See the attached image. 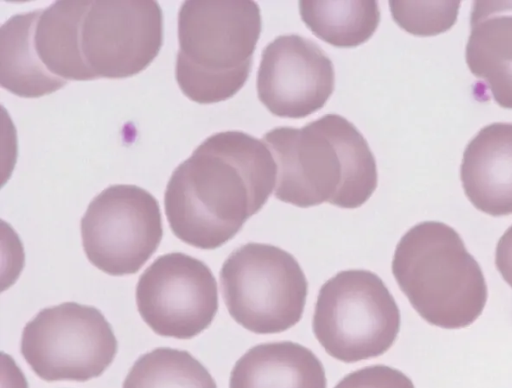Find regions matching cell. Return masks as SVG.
I'll return each mask as SVG.
<instances>
[{"label":"cell","mask_w":512,"mask_h":388,"mask_svg":"<svg viewBox=\"0 0 512 388\" xmlns=\"http://www.w3.org/2000/svg\"><path fill=\"white\" fill-rule=\"evenodd\" d=\"M276 173L263 140L242 131L211 135L167 183L164 207L171 231L196 248L222 246L264 206Z\"/></svg>","instance_id":"1"},{"label":"cell","mask_w":512,"mask_h":388,"mask_svg":"<svg viewBox=\"0 0 512 388\" xmlns=\"http://www.w3.org/2000/svg\"><path fill=\"white\" fill-rule=\"evenodd\" d=\"M276 163L274 195L307 208L324 202L362 206L377 187V167L366 139L347 119L326 114L302 128L277 127L263 136Z\"/></svg>","instance_id":"2"},{"label":"cell","mask_w":512,"mask_h":388,"mask_svg":"<svg viewBox=\"0 0 512 388\" xmlns=\"http://www.w3.org/2000/svg\"><path fill=\"white\" fill-rule=\"evenodd\" d=\"M250 0H188L178 14L175 76L190 100L211 104L233 97L246 83L261 33Z\"/></svg>","instance_id":"3"},{"label":"cell","mask_w":512,"mask_h":388,"mask_svg":"<svg viewBox=\"0 0 512 388\" xmlns=\"http://www.w3.org/2000/svg\"><path fill=\"white\" fill-rule=\"evenodd\" d=\"M392 273L417 313L438 327H466L486 304L479 264L459 234L442 222H421L401 237Z\"/></svg>","instance_id":"4"},{"label":"cell","mask_w":512,"mask_h":388,"mask_svg":"<svg viewBox=\"0 0 512 388\" xmlns=\"http://www.w3.org/2000/svg\"><path fill=\"white\" fill-rule=\"evenodd\" d=\"M312 329L327 354L354 363L378 357L393 345L400 311L377 274L344 270L321 286Z\"/></svg>","instance_id":"5"},{"label":"cell","mask_w":512,"mask_h":388,"mask_svg":"<svg viewBox=\"0 0 512 388\" xmlns=\"http://www.w3.org/2000/svg\"><path fill=\"white\" fill-rule=\"evenodd\" d=\"M222 295L230 316L256 334H275L303 315L308 284L298 261L270 244L235 249L220 270Z\"/></svg>","instance_id":"6"},{"label":"cell","mask_w":512,"mask_h":388,"mask_svg":"<svg viewBox=\"0 0 512 388\" xmlns=\"http://www.w3.org/2000/svg\"><path fill=\"white\" fill-rule=\"evenodd\" d=\"M20 350L41 379L84 382L109 367L117 340L98 309L64 302L41 310L25 325Z\"/></svg>","instance_id":"7"},{"label":"cell","mask_w":512,"mask_h":388,"mask_svg":"<svg viewBox=\"0 0 512 388\" xmlns=\"http://www.w3.org/2000/svg\"><path fill=\"white\" fill-rule=\"evenodd\" d=\"M163 236L157 199L136 185H111L100 192L81 219L84 252L99 270L113 276L138 272Z\"/></svg>","instance_id":"8"},{"label":"cell","mask_w":512,"mask_h":388,"mask_svg":"<svg viewBox=\"0 0 512 388\" xmlns=\"http://www.w3.org/2000/svg\"><path fill=\"white\" fill-rule=\"evenodd\" d=\"M78 42L91 80L131 77L160 51L162 9L153 0H87Z\"/></svg>","instance_id":"9"},{"label":"cell","mask_w":512,"mask_h":388,"mask_svg":"<svg viewBox=\"0 0 512 388\" xmlns=\"http://www.w3.org/2000/svg\"><path fill=\"white\" fill-rule=\"evenodd\" d=\"M136 304L156 334L190 339L208 328L217 313V282L204 262L181 252L164 254L139 277Z\"/></svg>","instance_id":"10"},{"label":"cell","mask_w":512,"mask_h":388,"mask_svg":"<svg viewBox=\"0 0 512 388\" xmlns=\"http://www.w3.org/2000/svg\"><path fill=\"white\" fill-rule=\"evenodd\" d=\"M333 63L312 40L281 35L262 51L257 94L270 113L304 118L320 110L334 91Z\"/></svg>","instance_id":"11"},{"label":"cell","mask_w":512,"mask_h":388,"mask_svg":"<svg viewBox=\"0 0 512 388\" xmlns=\"http://www.w3.org/2000/svg\"><path fill=\"white\" fill-rule=\"evenodd\" d=\"M465 56L478 80L474 95L486 100L488 91V99L512 109V0L473 3Z\"/></svg>","instance_id":"12"},{"label":"cell","mask_w":512,"mask_h":388,"mask_svg":"<svg viewBox=\"0 0 512 388\" xmlns=\"http://www.w3.org/2000/svg\"><path fill=\"white\" fill-rule=\"evenodd\" d=\"M460 177L475 208L512 214V123H492L477 133L463 153Z\"/></svg>","instance_id":"13"},{"label":"cell","mask_w":512,"mask_h":388,"mask_svg":"<svg viewBox=\"0 0 512 388\" xmlns=\"http://www.w3.org/2000/svg\"><path fill=\"white\" fill-rule=\"evenodd\" d=\"M229 388H327V380L310 349L278 341L248 349L231 371Z\"/></svg>","instance_id":"14"},{"label":"cell","mask_w":512,"mask_h":388,"mask_svg":"<svg viewBox=\"0 0 512 388\" xmlns=\"http://www.w3.org/2000/svg\"><path fill=\"white\" fill-rule=\"evenodd\" d=\"M299 11L316 37L341 48L365 43L380 22V11L374 0H302Z\"/></svg>","instance_id":"15"},{"label":"cell","mask_w":512,"mask_h":388,"mask_svg":"<svg viewBox=\"0 0 512 388\" xmlns=\"http://www.w3.org/2000/svg\"><path fill=\"white\" fill-rule=\"evenodd\" d=\"M122 388H217L208 370L188 351L156 348L140 356Z\"/></svg>","instance_id":"16"},{"label":"cell","mask_w":512,"mask_h":388,"mask_svg":"<svg viewBox=\"0 0 512 388\" xmlns=\"http://www.w3.org/2000/svg\"><path fill=\"white\" fill-rule=\"evenodd\" d=\"M394 21L416 36H433L456 22L460 1H390Z\"/></svg>","instance_id":"17"},{"label":"cell","mask_w":512,"mask_h":388,"mask_svg":"<svg viewBox=\"0 0 512 388\" xmlns=\"http://www.w3.org/2000/svg\"><path fill=\"white\" fill-rule=\"evenodd\" d=\"M334 388H415L410 378L386 365H372L344 376Z\"/></svg>","instance_id":"18"},{"label":"cell","mask_w":512,"mask_h":388,"mask_svg":"<svg viewBox=\"0 0 512 388\" xmlns=\"http://www.w3.org/2000/svg\"><path fill=\"white\" fill-rule=\"evenodd\" d=\"M495 263L502 278L512 287V226L498 241Z\"/></svg>","instance_id":"19"}]
</instances>
